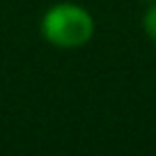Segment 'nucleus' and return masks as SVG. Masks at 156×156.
I'll list each match as a JSON object with an SVG mask.
<instances>
[{"instance_id":"nucleus-1","label":"nucleus","mask_w":156,"mask_h":156,"mask_svg":"<svg viewBox=\"0 0 156 156\" xmlns=\"http://www.w3.org/2000/svg\"><path fill=\"white\" fill-rule=\"evenodd\" d=\"M94 16L87 7L78 2H55L41 16L39 32L46 44L60 51H73L83 48L94 37Z\"/></svg>"},{"instance_id":"nucleus-2","label":"nucleus","mask_w":156,"mask_h":156,"mask_svg":"<svg viewBox=\"0 0 156 156\" xmlns=\"http://www.w3.org/2000/svg\"><path fill=\"white\" fill-rule=\"evenodd\" d=\"M142 30H145V34L156 44V2L145 12V16H142Z\"/></svg>"},{"instance_id":"nucleus-3","label":"nucleus","mask_w":156,"mask_h":156,"mask_svg":"<svg viewBox=\"0 0 156 156\" xmlns=\"http://www.w3.org/2000/svg\"><path fill=\"white\" fill-rule=\"evenodd\" d=\"M147 2H156V0H147Z\"/></svg>"}]
</instances>
